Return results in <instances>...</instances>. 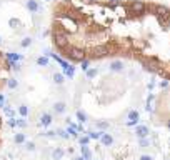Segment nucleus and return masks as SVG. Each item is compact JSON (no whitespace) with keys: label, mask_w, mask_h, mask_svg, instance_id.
Here are the masks:
<instances>
[{"label":"nucleus","mask_w":170,"mask_h":160,"mask_svg":"<svg viewBox=\"0 0 170 160\" xmlns=\"http://www.w3.org/2000/svg\"><path fill=\"white\" fill-rule=\"evenodd\" d=\"M13 67H17V63H12L7 57V53L0 50V94L7 87V80L10 79V72Z\"/></svg>","instance_id":"f257e3e1"},{"label":"nucleus","mask_w":170,"mask_h":160,"mask_svg":"<svg viewBox=\"0 0 170 160\" xmlns=\"http://www.w3.org/2000/svg\"><path fill=\"white\" fill-rule=\"evenodd\" d=\"M127 5H129L130 12H133V13H143L147 10V3L142 2V0H130Z\"/></svg>","instance_id":"f03ea898"},{"label":"nucleus","mask_w":170,"mask_h":160,"mask_svg":"<svg viewBox=\"0 0 170 160\" xmlns=\"http://www.w3.org/2000/svg\"><path fill=\"white\" fill-rule=\"evenodd\" d=\"M139 119H140V113L137 112V110H132V112L129 113V122H127V125H137L139 123Z\"/></svg>","instance_id":"7ed1b4c3"},{"label":"nucleus","mask_w":170,"mask_h":160,"mask_svg":"<svg viewBox=\"0 0 170 160\" xmlns=\"http://www.w3.org/2000/svg\"><path fill=\"white\" fill-rule=\"evenodd\" d=\"M135 133H137V137L145 138L150 132H148V127H145V125H137V127H135Z\"/></svg>","instance_id":"20e7f679"},{"label":"nucleus","mask_w":170,"mask_h":160,"mask_svg":"<svg viewBox=\"0 0 170 160\" xmlns=\"http://www.w3.org/2000/svg\"><path fill=\"white\" fill-rule=\"evenodd\" d=\"M100 142H102V145H104V147H110V145L113 144V138H112L110 133H102Z\"/></svg>","instance_id":"39448f33"},{"label":"nucleus","mask_w":170,"mask_h":160,"mask_svg":"<svg viewBox=\"0 0 170 160\" xmlns=\"http://www.w3.org/2000/svg\"><path fill=\"white\" fill-rule=\"evenodd\" d=\"M50 123H52V115H50V113H44L42 119H40V125L42 127H48Z\"/></svg>","instance_id":"423d86ee"},{"label":"nucleus","mask_w":170,"mask_h":160,"mask_svg":"<svg viewBox=\"0 0 170 160\" xmlns=\"http://www.w3.org/2000/svg\"><path fill=\"white\" fill-rule=\"evenodd\" d=\"M25 140H27V137H25V133H15V137H13V142L15 144H25Z\"/></svg>","instance_id":"0eeeda50"},{"label":"nucleus","mask_w":170,"mask_h":160,"mask_svg":"<svg viewBox=\"0 0 170 160\" xmlns=\"http://www.w3.org/2000/svg\"><path fill=\"white\" fill-rule=\"evenodd\" d=\"M27 9L30 10V12H37V10H38V3L35 2V0H28V2H27Z\"/></svg>","instance_id":"6e6552de"},{"label":"nucleus","mask_w":170,"mask_h":160,"mask_svg":"<svg viewBox=\"0 0 170 160\" xmlns=\"http://www.w3.org/2000/svg\"><path fill=\"white\" fill-rule=\"evenodd\" d=\"M82 157L85 160H90V157H92V152H90V148H88L87 145H82Z\"/></svg>","instance_id":"1a4fd4ad"},{"label":"nucleus","mask_w":170,"mask_h":160,"mask_svg":"<svg viewBox=\"0 0 170 160\" xmlns=\"http://www.w3.org/2000/svg\"><path fill=\"white\" fill-rule=\"evenodd\" d=\"M54 110L57 113H63L65 112V104H62V102H57V104L54 105Z\"/></svg>","instance_id":"9d476101"},{"label":"nucleus","mask_w":170,"mask_h":160,"mask_svg":"<svg viewBox=\"0 0 170 160\" xmlns=\"http://www.w3.org/2000/svg\"><path fill=\"white\" fill-rule=\"evenodd\" d=\"M7 87H9V88H12V90H15V88L19 87V82H17L15 79H12V77H10V79L7 80Z\"/></svg>","instance_id":"9b49d317"},{"label":"nucleus","mask_w":170,"mask_h":160,"mask_svg":"<svg viewBox=\"0 0 170 160\" xmlns=\"http://www.w3.org/2000/svg\"><path fill=\"white\" fill-rule=\"evenodd\" d=\"M123 63L120 62V60H115V62H110V69L112 70H122Z\"/></svg>","instance_id":"f8f14e48"},{"label":"nucleus","mask_w":170,"mask_h":160,"mask_svg":"<svg viewBox=\"0 0 170 160\" xmlns=\"http://www.w3.org/2000/svg\"><path fill=\"white\" fill-rule=\"evenodd\" d=\"M52 157H54L55 160H60V158L63 157V150H62V148H55L54 154H52Z\"/></svg>","instance_id":"ddd939ff"},{"label":"nucleus","mask_w":170,"mask_h":160,"mask_svg":"<svg viewBox=\"0 0 170 160\" xmlns=\"http://www.w3.org/2000/svg\"><path fill=\"white\" fill-rule=\"evenodd\" d=\"M77 119H79L80 123H85V122H87V115H85L82 110H77Z\"/></svg>","instance_id":"4468645a"},{"label":"nucleus","mask_w":170,"mask_h":160,"mask_svg":"<svg viewBox=\"0 0 170 160\" xmlns=\"http://www.w3.org/2000/svg\"><path fill=\"white\" fill-rule=\"evenodd\" d=\"M17 127H19V129H25V127H27L25 117H22V119H17Z\"/></svg>","instance_id":"2eb2a0df"},{"label":"nucleus","mask_w":170,"mask_h":160,"mask_svg":"<svg viewBox=\"0 0 170 160\" xmlns=\"http://www.w3.org/2000/svg\"><path fill=\"white\" fill-rule=\"evenodd\" d=\"M37 63H38V65H42V67H47L48 65L47 57H38V59H37Z\"/></svg>","instance_id":"dca6fc26"},{"label":"nucleus","mask_w":170,"mask_h":160,"mask_svg":"<svg viewBox=\"0 0 170 160\" xmlns=\"http://www.w3.org/2000/svg\"><path fill=\"white\" fill-rule=\"evenodd\" d=\"M102 133H104V132H88V137L94 138V140H100Z\"/></svg>","instance_id":"f3484780"},{"label":"nucleus","mask_w":170,"mask_h":160,"mask_svg":"<svg viewBox=\"0 0 170 160\" xmlns=\"http://www.w3.org/2000/svg\"><path fill=\"white\" fill-rule=\"evenodd\" d=\"M19 113H20L22 117H27V115H28V108H27L25 105H20V107H19Z\"/></svg>","instance_id":"a211bd4d"},{"label":"nucleus","mask_w":170,"mask_h":160,"mask_svg":"<svg viewBox=\"0 0 170 160\" xmlns=\"http://www.w3.org/2000/svg\"><path fill=\"white\" fill-rule=\"evenodd\" d=\"M87 72V77L88 79H94V77H97V69H90V70H85Z\"/></svg>","instance_id":"6ab92c4d"},{"label":"nucleus","mask_w":170,"mask_h":160,"mask_svg":"<svg viewBox=\"0 0 170 160\" xmlns=\"http://www.w3.org/2000/svg\"><path fill=\"white\" fill-rule=\"evenodd\" d=\"M54 80H55V84H63V75L62 73H55Z\"/></svg>","instance_id":"aec40b11"},{"label":"nucleus","mask_w":170,"mask_h":160,"mask_svg":"<svg viewBox=\"0 0 170 160\" xmlns=\"http://www.w3.org/2000/svg\"><path fill=\"white\" fill-rule=\"evenodd\" d=\"M79 142H80V145H87L88 142H90V137H88V135H87V137H80Z\"/></svg>","instance_id":"412c9836"},{"label":"nucleus","mask_w":170,"mask_h":160,"mask_svg":"<svg viewBox=\"0 0 170 160\" xmlns=\"http://www.w3.org/2000/svg\"><path fill=\"white\" fill-rule=\"evenodd\" d=\"M3 110H5V113L9 115V119H10V117H13V115H15V112H13L12 108H9V107H3Z\"/></svg>","instance_id":"4be33fe9"},{"label":"nucleus","mask_w":170,"mask_h":160,"mask_svg":"<svg viewBox=\"0 0 170 160\" xmlns=\"http://www.w3.org/2000/svg\"><path fill=\"white\" fill-rule=\"evenodd\" d=\"M80 63H82V70H88V65H90L88 60H83V62H80Z\"/></svg>","instance_id":"5701e85b"},{"label":"nucleus","mask_w":170,"mask_h":160,"mask_svg":"<svg viewBox=\"0 0 170 160\" xmlns=\"http://www.w3.org/2000/svg\"><path fill=\"white\" fill-rule=\"evenodd\" d=\"M30 44H32V40H30V38H23V40H22V47H28Z\"/></svg>","instance_id":"b1692460"},{"label":"nucleus","mask_w":170,"mask_h":160,"mask_svg":"<svg viewBox=\"0 0 170 160\" xmlns=\"http://www.w3.org/2000/svg\"><path fill=\"white\" fill-rule=\"evenodd\" d=\"M25 147H27V150H34V148H35V144H34V142H27Z\"/></svg>","instance_id":"393cba45"},{"label":"nucleus","mask_w":170,"mask_h":160,"mask_svg":"<svg viewBox=\"0 0 170 160\" xmlns=\"http://www.w3.org/2000/svg\"><path fill=\"white\" fill-rule=\"evenodd\" d=\"M140 160H152V158H150V157H147V155H143V157H142Z\"/></svg>","instance_id":"a878e982"},{"label":"nucleus","mask_w":170,"mask_h":160,"mask_svg":"<svg viewBox=\"0 0 170 160\" xmlns=\"http://www.w3.org/2000/svg\"><path fill=\"white\" fill-rule=\"evenodd\" d=\"M75 160H85V158H83V157H77Z\"/></svg>","instance_id":"bb28decb"},{"label":"nucleus","mask_w":170,"mask_h":160,"mask_svg":"<svg viewBox=\"0 0 170 160\" xmlns=\"http://www.w3.org/2000/svg\"><path fill=\"white\" fill-rule=\"evenodd\" d=\"M0 129H2V115H0Z\"/></svg>","instance_id":"cd10ccee"},{"label":"nucleus","mask_w":170,"mask_h":160,"mask_svg":"<svg viewBox=\"0 0 170 160\" xmlns=\"http://www.w3.org/2000/svg\"><path fill=\"white\" fill-rule=\"evenodd\" d=\"M0 44H2V38H0Z\"/></svg>","instance_id":"c85d7f7f"},{"label":"nucleus","mask_w":170,"mask_h":160,"mask_svg":"<svg viewBox=\"0 0 170 160\" xmlns=\"http://www.w3.org/2000/svg\"><path fill=\"white\" fill-rule=\"evenodd\" d=\"M119 2H122V0H119Z\"/></svg>","instance_id":"c756f323"}]
</instances>
